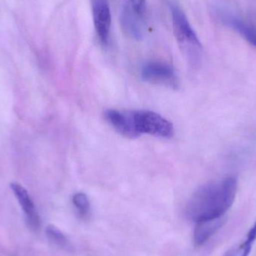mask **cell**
Instances as JSON below:
<instances>
[{"label": "cell", "instance_id": "cell-1", "mask_svg": "<svg viewBox=\"0 0 256 256\" xmlns=\"http://www.w3.org/2000/svg\"><path fill=\"white\" fill-rule=\"evenodd\" d=\"M238 178L228 176L200 186L186 206V215L194 222L224 218L238 192Z\"/></svg>", "mask_w": 256, "mask_h": 256}, {"label": "cell", "instance_id": "cell-2", "mask_svg": "<svg viewBox=\"0 0 256 256\" xmlns=\"http://www.w3.org/2000/svg\"><path fill=\"white\" fill-rule=\"evenodd\" d=\"M130 138L142 134H149L162 138H171L174 128L171 122L156 112L149 110L126 111Z\"/></svg>", "mask_w": 256, "mask_h": 256}, {"label": "cell", "instance_id": "cell-3", "mask_svg": "<svg viewBox=\"0 0 256 256\" xmlns=\"http://www.w3.org/2000/svg\"><path fill=\"white\" fill-rule=\"evenodd\" d=\"M173 32L178 43L194 67L200 66L202 44L185 14L178 6H172Z\"/></svg>", "mask_w": 256, "mask_h": 256}, {"label": "cell", "instance_id": "cell-4", "mask_svg": "<svg viewBox=\"0 0 256 256\" xmlns=\"http://www.w3.org/2000/svg\"><path fill=\"white\" fill-rule=\"evenodd\" d=\"M142 78L146 82L154 85L177 88L179 80L174 69L160 62H149L142 69Z\"/></svg>", "mask_w": 256, "mask_h": 256}, {"label": "cell", "instance_id": "cell-5", "mask_svg": "<svg viewBox=\"0 0 256 256\" xmlns=\"http://www.w3.org/2000/svg\"><path fill=\"white\" fill-rule=\"evenodd\" d=\"M92 15L98 36L102 44H106L109 40L112 22L110 8L108 0H93Z\"/></svg>", "mask_w": 256, "mask_h": 256}, {"label": "cell", "instance_id": "cell-6", "mask_svg": "<svg viewBox=\"0 0 256 256\" xmlns=\"http://www.w3.org/2000/svg\"><path fill=\"white\" fill-rule=\"evenodd\" d=\"M10 188L19 202L20 206L25 214L28 227L34 231L38 230L40 227V218L36 206L26 190L16 183L10 184Z\"/></svg>", "mask_w": 256, "mask_h": 256}, {"label": "cell", "instance_id": "cell-7", "mask_svg": "<svg viewBox=\"0 0 256 256\" xmlns=\"http://www.w3.org/2000/svg\"><path fill=\"white\" fill-rule=\"evenodd\" d=\"M143 18L136 14L128 3L122 12V26L130 36L135 39H141L143 36Z\"/></svg>", "mask_w": 256, "mask_h": 256}, {"label": "cell", "instance_id": "cell-8", "mask_svg": "<svg viewBox=\"0 0 256 256\" xmlns=\"http://www.w3.org/2000/svg\"><path fill=\"white\" fill-rule=\"evenodd\" d=\"M224 222L225 220L221 218L196 222L194 236L195 244L197 246L204 244L224 226Z\"/></svg>", "mask_w": 256, "mask_h": 256}, {"label": "cell", "instance_id": "cell-9", "mask_svg": "<svg viewBox=\"0 0 256 256\" xmlns=\"http://www.w3.org/2000/svg\"><path fill=\"white\" fill-rule=\"evenodd\" d=\"M224 22L238 32L244 38L256 48V28L250 24L231 15L222 16Z\"/></svg>", "mask_w": 256, "mask_h": 256}, {"label": "cell", "instance_id": "cell-10", "mask_svg": "<svg viewBox=\"0 0 256 256\" xmlns=\"http://www.w3.org/2000/svg\"><path fill=\"white\" fill-rule=\"evenodd\" d=\"M256 240V222L250 230L243 242L236 245L226 252L225 256H249Z\"/></svg>", "mask_w": 256, "mask_h": 256}, {"label": "cell", "instance_id": "cell-11", "mask_svg": "<svg viewBox=\"0 0 256 256\" xmlns=\"http://www.w3.org/2000/svg\"><path fill=\"white\" fill-rule=\"evenodd\" d=\"M46 234H48L50 240H52L57 246L66 250H72V246L69 242L68 239L55 226H48L46 228Z\"/></svg>", "mask_w": 256, "mask_h": 256}, {"label": "cell", "instance_id": "cell-12", "mask_svg": "<svg viewBox=\"0 0 256 256\" xmlns=\"http://www.w3.org/2000/svg\"><path fill=\"white\" fill-rule=\"evenodd\" d=\"M73 203L78 213L82 218H86L90 215L91 206L90 200L85 194L78 192L75 194L73 197Z\"/></svg>", "mask_w": 256, "mask_h": 256}, {"label": "cell", "instance_id": "cell-13", "mask_svg": "<svg viewBox=\"0 0 256 256\" xmlns=\"http://www.w3.org/2000/svg\"><path fill=\"white\" fill-rule=\"evenodd\" d=\"M129 4L136 14L144 18L146 10V0H130Z\"/></svg>", "mask_w": 256, "mask_h": 256}]
</instances>
